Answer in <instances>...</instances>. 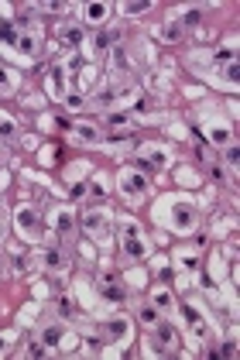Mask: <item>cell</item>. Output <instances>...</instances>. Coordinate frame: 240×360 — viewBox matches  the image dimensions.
I'll list each match as a JSON object with an SVG mask.
<instances>
[{"label":"cell","mask_w":240,"mask_h":360,"mask_svg":"<svg viewBox=\"0 0 240 360\" xmlns=\"http://www.w3.org/2000/svg\"><path fill=\"white\" fill-rule=\"evenodd\" d=\"M79 226L86 230V234H93V237H106L110 234V216L103 213V209H90V213H82Z\"/></svg>","instance_id":"1"},{"label":"cell","mask_w":240,"mask_h":360,"mask_svg":"<svg viewBox=\"0 0 240 360\" xmlns=\"http://www.w3.org/2000/svg\"><path fill=\"white\" fill-rule=\"evenodd\" d=\"M14 220H17V230H21V234H28V237H34V234H38V226H41L38 209H31V206H21Z\"/></svg>","instance_id":"2"},{"label":"cell","mask_w":240,"mask_h":360,"mask_svg":"<svg viewBox=\"0 0 240 360\" xmlns=\"http://www.w3.org/2000/svg\"><path fill=\"white\" fill-rule=\"evenodd\" d=\"M144 189H148V182H144V175H137V172H130V175L120 179V192H124L127 199H141Z\"/></svg>","instance_id":"3"},{"label":"cell","mask_w":240,"mask_h":360,"mask_svg":"<svg viewBox=\"0 0 240 360\" xmlns=\"http://www.w3.org/2000/svg\"><path fill=\"white\" fill-rule=\"evenodd\" d=\"M182 315L185 323H189V329H192L195 340H206V323H203V312L195 309V305H182Z\"/></svg>","instance_id":"4"},{"label":"cell","mask_w":240,"mask_h":360,"mask_svg":"<svg viewBox=\"0 0 240 360\" xmlns=\"http://www.w3.org/2000/svg\"><path fill=\"white\" fill-rule=\"evenodd\" d=\"M171 223H175V230H189V226H192V206L179 203L171 209Z\"/></svg>","instance_id":"5"},{"label":"cell","mask_w":240,"mask_h":360,"mask_svg":"<svg viewBox=\"0 0 240 360\" xmlns=\"http://www.w3.org/2000/svg\"><path fill=\"white\" fill-rule=\"evenodd\" d=\"M124 250L127 254H130V258H144V254H148V244H144V240H141V234L137 237H124Z\"/></svg>","instance_id":"6"},{"label":"cell","mask_w":240,"mask_h":360,"mask_svg":"<svg viewBox=\"0 0 240 360\" xmlns=\"http://www.w3.org/2000/svg\"><path fill=\"white\" fill-rule=\"evenodd\" d=\"M100 295H103V299H106V302H114V305H120V302H124V299H127V295H124V288H120V285H117V282H103Z\"/></svg>","instance_id":"7"},{"label":"cell","mask_w":240,"mask_h":360,"mask_svg":"<svg viewBox=\"0 0 240 360\" xmlns=\"http://www.w3.org/2000/svg\"><path fill=\"white\" fill-rule=\"evenodd\" d=\"M155 336H158L161 347H175V329L168 323H155Z\"/></svg>","instance_id":"8"},{"label":"cell","mask_w":240,"mask_h":360,"mask_svg":"<svg viewBox=\"0 0 240 360\" xmlns=\"http://www.w3.org/2000/svg\"><path fill=\"white\" fill-rule=\"evenodd\" d=\"M127 329H130L127 319H114V323H106V340H124Z\"/></svg>","instance_id":"9"},{"label":"cell","mask_w":240,"mask_h":360,"mask_svg":"<svg viewBox=\"0 0 240 360\" xmlns=\"http://www.w3.org/2000/svg\"><path fill=\"white\" fill-rule=\"evenodd\" d=\"M117 41H120V31H100V38H96V52H106V48H114Z\"/></svg>","instance_id":"10"},{"label":"cell","mask_w":240,"mask_h":360,"mask_svg":"<svg viewBox=\"0 0 240 360\" xmlns=\"http://www.w3.org/2000/svg\"><path fill=\"white\" fill-rule=\"evenodd\" d=\"M106 131H124V127H130V117L127 113H106Z\"/></svg>","instance_id":"11"},{"label":"cell","mask_w":240,"mask_h":360,"mask_svg":"<svg viewBox=\"0 0 240 360\" xmlns=\"http://www.w3.org/2000/svg\"><path fill=\"white\" fill-rule=\"evenodd\" d=\"M58 38L66 41V48H76L82 41V28H66V31H58Z\"/></svg>","instance_id":"12"},{"label":"cell","mask_w":240,"mask_h":360,"mask_svg":"<svg viewBox=\"0 0 240 360\" xmlns=\"http://www.w3.org/2000/svg\"><path fill=\"white\" fill-rule=\"evenodd\" d=\"M45 264H48V268H52V271H62V268H66V254H62V250H55V247H52V250H48V254H45Z\"/></svg>","instance_id":"13"},{"label":"cell","mask_w":240,"mask_h":360,"mask_svg":"<svg viewBox=\"0 0 240 360\" xmlns=\"http://www.w3.org/2000/svg\"><path fill=\"white\" fill-rule=\"evenodd\" d=\"M41 343H45V347H58V343H62V329H58V326H48L45 333H41Z\"/></svg>","instance_id":"14"},{"label":"cell","mask_w":240,"mask_h":360,"mask_svg":"<svg viewBox=\"0 0 240 360\" xmlns=\"http://www.w3.org/2000/svg\"><path fill=\"white\" fill-rule=\"evenodd\" d=\"M76 134H79L82 144H96V141H100V131H96V127H76Z\"/></svg>","instance_id":"15"},{"label":"cell","mask_w":240,"mask_h":360,"mask_svg":"<svg viewBox=\"0 0 240 360\" xmlns=\"http://www.w3.org/2000/svg\"><path fill=\"white\" fill-rule=\"evenodd\" d=\"M62 72H66V69H52V90H55V96H62V93H66V76H62Z\"/></svg>","instance_id":"16"},{"label":"cell","mask_w":240,"mask_h":360,"mask_svg":"<svg viewBox=\"0 0 240 360\" xmlns=\"http://www.w3.org/2000/svg\"><path fill=\"white\" fill-rule=\"evenodd\" d=\"M137 315H141V323H144V326H155V323H158V312H155L151 305H141V309H137Z\"/></svg>","instance_id":"17"},{"label":"cell","mask_w":240,"mask_h":360,"mask_svg":"<svg viewBox=\"0 0 240 360\" xmlns=\"http://www.w3.org/2000/svg\"><path fill=\"white\" fill-rule=\"evenodd\" d=\"M0 41H7V45H17V31H14V24H0Z\"/></svg>","instance_id":"18"},{"label":"cell","mask_w":240,"mask_h":360,"mask_svg":"<svg viewBox=\"0 0 240 360\" xmlns=\"http://www.w3.org/2000/svg\"><path fill=\"white\" fill-rule=\"evenodd\" d=\"M17 52H24V55H34V52H38V45H34V38H31V34L17 38Z\"/></svg>","instance_id":"19"},{"label":"cell","mask_w":240,"mask_h":360,"mask_svg":"<svg viewBox=\"0 0 240 360\" xmlns=\"http://www.w3.org/2000/svg\"><path fill=\"white\" fill-rule=\"evenodd\" d=\"M106 11H110L106 4H90V7H86V14H90V21H103V17H106Z\"/></svg>","instance_id":"20"},{"label":"cell","mask_w":240,"mask_h":360,"mask_svg":"<svg viewBox=\"0 0 240 360\" xmlns=\"http://www.w3.org/2000/svg\"><path fill=\"white\" fill-rule=\"evenodd\" d=\"M161 38H165V41H182V24H168V28L161 31Z\"/></svg>","instance_id":"21"},{"label":"cell","mask_w":240,"mask_h":360,"mask_svg":"<svg viewBox=\"0 0 240 360\" xmlns=\"http://www.w3.org/2000/svg\"><path fill=\"white\" fill-rule=\"evenodd\" d=\"M28 357H34V360H41V357H48V347L38 340V343H28Z\"/></svg>","instance_id":"22"},{"label":"cell","mask_w":240,"mask_h":360,"mask_svg":"<svg viewBox=\"0 0 240 360\" xmlns=\"http://www.w3.org/2000/svg\"><path fill=\"white\" fill-rule=\"evenodd\" d=\"M199 17H203V11H199V7H192V11H185V17H182V28H192V24H199Z\"/></svg>","instance_id":"23"},{"label":"cell","mask_w":240,"mask_h":360,"mask_svg":"<svg viewBox=\"0 0 240 360\" xmlns=\"http://www.w3.org/2000/svg\"><path fill=\"white\" fill-rule=\"evenodd\" d=\"M72 312H76V309H72V302L62 295V299H58V315H62V319H72Z\"/></svg>","instance_id":"24"},{"label":"cell","mask_w":240,"mask_h":360,"mask_svg":"<svg viewBox=\"0 0 240 360\" xmlns=\"http://www.w3.org/2000/svg\"><path fill=\"white\" fill-rule=\"evenodd\" d=\"M213 62H216V66H220V62H223V66H230V62H233V48H220L216 55H213Z\"/></svg>","instance_id":"25"},{"label":"cell","mask_w":240,"mask_h":360,"mask_svg":"<svg viewBox=\"0 0 240 360\" xmlns=\"http://www.w3.org/2000/svg\"><path fill=\"white\" fill-rule=\"evenodd\" d=\"M213 141L216 144H230V131L227 127H213Z\"/></svg>","instance_id":"26"},{"label":"cell","mask_w":240,"mask_h":360,"mask_svg":"<svg viewBox=\"0 0 240 360\" xmlns=\"http://www.w3.org/2000/svg\"><path fill=\"white\" fill-rule=\"evenodd\" d=\"M55 223H58V230H62V234H72V216H69V213H58Z\"/></svg>","instance_id":"27"},{"label":"cell","mask_w":240,"mask_h":360,"mask_svg":"<svg viewBox=\"0 0 240 360\" xmlns=\"http://www.w3.org/2000/svg\"><path fill=\"white\" fill-rule=\"evenodd\" d=\"M155 305H158V309H171V295L168 292H155Z\"/></svg>","instance_id":"28"},{"label":"cell","mask_w":240,"mask_h":360,"mask_svg":"<svg viewBox=\"0 0 240 360\" xmlns=\"http://www.w3.org/2000/svg\"><path fill=\"white\" fill-rule=\"evenodd\" d=\"M86 192H90V185H86V182H76V185L69 189V196H72V199H82Z\"/></svg>","instance_id":"29"},{"label":"cell","mask_w":240,"mask_h":360,"mask_svg":"<svg viewBox=\"0 0 240 360\" xmlns=\"http://www.w3.org/2000/svg\"><path fill=\"white\" fill-rule=\"evenodd\" d=\"M148 110H155V103H151V100H144V96L134 100V113H148Z\"/></svg>","instance_id":"30"},{"label":"cell","mask_w":240,"mask_h":360,"mask_svg":"<svg viewBox=\"0 0 240 360\" xmlns=\"http://www.w3.org/2000/svg\"><path fill=\"white\" fill-rule=\"evenodd\" d=\"M237 161H240V151H237V147H227V165H230V172L237 168Z\"/></svg>","instance_id":"31"},{"label":"cell","mask_w":240,"mask_h":360,"mask_svg":"<svg viewBox=\"0 0 240 360\" xmlns=\"http://www.w3.org/2000/svg\"><path fill=\"white\" fill-rule=\"evenodd\" d=\"M223 72H227V79H230V82H237V79H240V66H237V62H230V66L223 69Z\"/></svg>","instance_id":"32"},{"label":"cell","mask_w":240,"mask_h":360,"mask_svg":"<svg viewBox=\"0 0 240 360\" xmlns=\"http://www.w3.org/2000/svg\"><path fill=\"white\" fill-rule=\"evenodd\" d=\"M124 11L127 14H141V11H148V4H144V0H137V4H127Z\"/></svg>","instance_id":"33"},{"label":"cell","mask_w":240,"mask_h":360,"mask_svg":"<svg viewBox=\"0 0 240 360\" xmlns=\"http://www.w3.org/2000/svg\"><path fill=\"white\" fill-rule=\"evenodd\" d=\"M148 161H151V168H158V165H165V155H161V151H151Z\"/></svg>","instance_id":"34"},{"label":"cell","mask_w":240,"mask_h":360,"mask_svg":"<svg viewBox=\"0 0 240 360\" xmlns=\"http://www.w3.org/2000/svg\"><path fill=\"white\" fill-rule=\"evenodd\" d=\"M7 90H11V76L0 69V93H7Z\"/></svg>","instance_id":"35"},{"label":"cell","mask_w":240,"mask_h":360,"mask_svg":"<svg viewBox=\"0 0 240 360\" xmlns=\"http://www.w3.org/2000/svg\"><path fill=\"white\" fill-rule=\"evenodd\" d=\"M0 134H4V137L14 134V124H11V120H0Z\"/></svg>","instance_id":"36"},{"label":"cell","mask_w":240,"mask_h":360,"mask_svg":"<svg viewBox=\"0 0 240 360\" xmlns=\"http://www.w3.org/2000/svg\"><path fill=\"white\" fill-rule=\"evenodd\" d=\"M209 172H213V179H216V182H223V179H227V175H223V168H220V165H213V168H209Z\"/></svg>","instance_id":"37"},{"label":"cell","mask_w":240,"mask_h":360,"mask_svg":"<svg viewBox=\"0 0 240 360\" xmlns=\"http://www.w3.org/2000/svg\"><path fill=\"white\" fill-rule=\"evenodd\" d=\"M137 234H141V230H137L134 223H127V226H124V237H137Z\"/></svg>","instance_id":"38"},{"label":"cell","mask_w":240,"mask_h":360,"mask_svg":"<svg viewBox=\"0 0 240 360\" xmlns=\"http://www.w3.org/2000/svg\"><path fill=\"white\" fill-rule=\"evenodd\" d=\"M0 350H4V340H0Z\"/></svg>","instance_id":"39"}]
</instances>
